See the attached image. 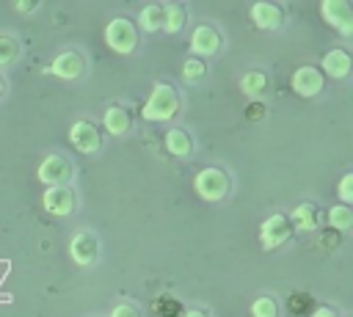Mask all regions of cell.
Masks as SVG:
<instances>
[{
	"mask_svg": "<svg viewBox=\"0 0 353 317\" xmlns=\"http://www.w3.org/2000/svg\"><path fill=\"white\" fill-rule=\"evenodd\" d=\"M290 237H292V223H290V218L281 215V212L270 215V218L262 223V229H259V243H262L265 251H273V248L290 243Z\"/></svg>",
	"mask_w": 353,
	"mask_h": 317,
	"instance_id": "5",
	"label": "cell"
},
{
	"mask_svg": "<svg viewBox=\"0 0 353 317\" xmlns=\"http://www.w3.org/2000/svg\"><path fill=\"white\" fill-rule=\"evenodd\" d=\"M154 311H157V317H179L182 314V303L174 295L163 292V295L154 298Z\"/></svg>",
	"mask_w": 353,
	"mask_h": 317,
	"instance_id": "24",
	"label": "cell"
},
{
	"mask_svg": "<svg viewBox=\"0 0 353 317\" xmlns=\"http://www.w3.org/2000/svg\"><path fill=\"white\" fill-rule=\"evenodd\" d=\"M83 69H85V58L80 52H74V50H66V52L55 55L52 63L47 66V72L61 77V80H74V77L83 74Z\"/></svg>",
	"mask_w": 353,
	"mask_h": 317,
	"instance_id": "11",
	"label": "cell"
},
{
	"mask_svg": "<svg viewBox=\"0 0 353 317\" xmlns=\"http://www.w3.org/2000/svg\"><path fill=\"white\" fill-rule=\"evenodd\" d=\"M287 309L295 314V317H306V314H312L314 311V298L309 295V292H290L287 295Z\"/></svg>",
	"mask_w": 353,
	"mask_h": 317,
	"instance_id": "22",
	"label": "cell"
},
{
	"mask_svg": "<svg viewBox=\"0 0 353 317\" xmlns=\"http://www.w3.org/2000/svg\"><path fill=\"white\" fill-rule=\"evenodd\" d=\"M19 55H22V44H19V39H14V36H0V66H11V63H17Z\"/></svg>",
	"mask_w": 353,
	"mask_h": 317,
	"instance_id": "23",
	"label": "cell"
},
{
	"mask_svg": "<svg viewBox=\"0 0 353 317\" xmlns=\"http://www.w3.org/2000/svg\"><path fill=\"white\" fill-rule=\"evenodd\" d=\"M342 240H339V232H334V229H325L323 234H320V245L323 248H336Z\"/></svg>",
	"mask_w": 353,
	"mask_h": 317,
	"instance_id": "29",
	"label": "cell"
},
{
	"mask_svg": "<svg viewBox=\"0 0 353 317\" xmlns=\"http://www.w3.org/2000/svg\"><path fill=\"white\" fill-rule=\"evenodd\" d=\"M102 124H105V130L110 135H124L130 130V113L121 105H108L105 116H102Z\"/></svg>",
	"mask_w": 353,
	"mask_h": 317,
	"instance_id": "17",
	"label": "cell"
},
{
	"mask_svg": "<svg viewBox=\"0 0 353 317\" xmlns=\"http://www.w3.org/2000/svg\"><path fill=\"white\" fill-rule=\"evenodd\" d=\"M41 204L50 215L55 218H66L74 212V204H77V196L69 185H55V187H47L44 196H41Z\"/></svg>",
	"mask_w": 353,
	"mask_h": 317,
	"instance_id": "8",
	"label": "cell"
},
{
	"mask_svg": "<svg viewBox=\"0 0 353 317\" xmlns=\"http://www.w3.org/2000/svg\"><path fill=\"white\" fill-rule=\"evenodd\" d=\"M262 116H265V105H262V102H251V105H248V119H251V121H259Z\"/></svg>",
	"mask_w": 353,
	"mask_h": 317,
	"instance_id": "30",
	"label": "cell"
},
{
	"mask_svg": "<svg viewBox=\"0 0 353 317\" xmlns=\"http://www.w3.org/2000/svg\"><path fill=\"white\" fill-rule=\"evenodd\" d=\"M69 141L83 154H94V152L102 149V132L91 121H74L72 130H69Z\"/></svg>",
	"mask_w": 353,
	"mask_h": 317,
	"instance_id": "10",
	"label": "cell"
},
{
	"mask_svg": "<svg viewBox=\"0 0 353 317\" xmlns=\"http://www.w3.org/2000/svg\"><path fill=\"white\" fill-rule=\"evenodd\" d=\"M240 88H243V94H248V96H259V94L268 88V74L251 69V72H245V74L240 77Z\"/></svg>",
	"mask_w": 353,
	"mask_h": 317,
	"instance_id": "21",
	"label": "cell"
},
{
	"mask_svg": "<svg viewBox=\"0 0 353 317\" xmlns=\"http://www.w3.org/2000/svg\"><path fill=\"white\" fill-rule=\"evenodd\" d=\"M185 19H188V8L182 3H168L163 6V30L168 33H179L185 28Z\"/></svg>",
	"mask_w": 353,
	"mask_h": 317,
	"instance_id": "18",
	"label": "cell"
},
{
	"mask_svg": "<svg viewBox=\"0 0 353 317\" xmlns=\"http://www.w3.org/2000/svg\"><path fill=\"white\" fill-rule=\"evenodd\" d=\"M193 187H196V193H199L204 201H221V198L229 193L232 182H229V174H226L223 168L210 165V168H201V171L196 174Z\"/></svg>",
	"mask_w": 353,
	"mask_h": 317,
	"instance_id": "2",
	"label": "cell"
},
{
	"mask_svg": "<svg viewBox=\"0 0 353 317\" xmlns=\"http://www.w3.org/2000/svg\"><path fill=\"white\" fill-rule=\"evenodd\" d=\"M14 8H17L19 14H33V11L39 8V3H36V0H19Z\"/></svg>",
	"mask_w": 353,
	"mask_h": 317,
	"instance_id": "31",
	"label": "cell"
},
{
	"mask_svg": "<svg viewBox=\"0 0 353 317\" xmlns=\"http://www.w3.org/2000/svg\"><path fill=\"white\" fill-rule=\"evenodd\" d=\"M221 44H223V39H221V33L212 25H199L190 33V52H193V58H201L204 61V58L215 55L221 50Z\"/></svg>",
	"mask_w": 353,
	"mask_h": 317,
	"instance_id": "9",
	"label": "cell"
},
{
	"mask_svg": "<svg viewBox=\"0 0 353 317\" xmlns=\"http://www.w3.org/2000/svg\"><path fill=\"white\" fill-rule=\"evenodd\" d=\"M185 317H210V314H207L204 309H188V311H185Z\"/></svg>",
	"mask_w": 353,
	"mask_h": 317,
	"instance_id": "33",
	"label": "cell"
},
{
	"mask_svg": "<svg viewBox=\"0 0 353 317\" xmlns=\"http://www.w3.org/2000/svg\"><path fill=\"white\" fill-rule=\"evenodd\" d=\"M179 105L182 102H179L176 88L168 85V83H157L152 88L146 105H143V119L146 121H168V119H174L179 113Z\"/></svg>",
	"mask_w": 353,
	"mask_h": 317,
	"instance_id": "1",
	"label": "cell"
},
{
	"mask_svg": "<svg viewBox=\"0 0 353 317\" xmlns=\"http://www.w3.org/2000/svg\"><path fill=\"white\" fill-rule=\"evenodd\" d=\"M251 22L256 28H262V30H279L281 22H284V8L276 6V3L259 0V3L251 6Z\"/></svg>",
	"mask_w": 353,
	"mask_h": 317,
	"instance_id": "13",
	"label": "cell"
},
{
	"mask_svg": "<svg viewBox=\"0 0 353 317\" xmlns=\"http://www.w3.org/2000/svg\"><path fill=\"white\" fill-rule=\"evenodd\" d=\"M320 14L342 39L353 36V8H350L347 0H323L320 3Z\"/></svg>",
	"mask_w": 353,
	"mask_h": 317,
	"instance_id": "4",
	"label": "cell"
},
{
	"mask_svg": "<svg viewBox=\"0 0 353 317\" xmlns=\"http://www.w3.org/2000/svg\"><path fill=\"white\" fill-rule=\"evenodd\" d=\"M138 25H141L143 30H149V33L160 30V28H163V6H160V3L143 6L141 14H138Z\"/></svg>",
	"mask_w": 353,
	"mask_h": 317,
	"instance_id": "20",
	"label": "cell"
},
{
	"mask_svg": "<svg viewBox=\"0 0 353 317\" xmlns=\"http://www.w3.org/2000/svg\"><path fill=\"white\" fill-rule=\"evenodd\" d=\"M69 256L74 265L80 267H91L97 259H99V240L94 232L88 229H80L72 240H69Z\"/></svg>",
	"mask_w": 353,
	"mask_h": 317,
	"instance_id": "6",
	"label": "cell"
},
{
	"mask_svg": "<svg viewBox=\"0 0 353 317\" xmlns=\"http://www.w3.org/2000/svg\"><path fill=\"white\" fill-rule=\"evenodd\" d=\"M204 74H207V63L201 61V58H188L185 63H182V80L185 83H199V80H204Z\"/></svg>",
	"mask_w": 353,
	"mask_h": 317,
	"instance_id": "25",
	"label": "cell"
},
{
	"mask_svg": "<svg viewBox=\"0 0 353 317\" xmlns=\"http://www.w3.org/2000/svg\"><path fill=\"white\" fill-rule=\"evenodd\" d=\"M105 44H108L113 52H119V55L132 52V50L138 47V28H135V22H130V19H124V17L110 19L108 28H105Z\"/></svg>",
	"mask_w": 353,
	"mask_h": 317,
	"instance_id": "3",
	"label": "cell"
},
{
	"mask_svg": "<svg viewBox=\"0 0 353 317\" xmlns=\"http://www.w3.org/2000/svg\"><path fill=\"white\" fill-rule=\"evenodd\" d=\"M3 88H6V85H3V77H0V94H3Z\"/></svg>",
	"mask_w": 353,
	"mask_h": 317,
	"instance_id": "34",
	"label": "cell"
},
{
	"mask_svg": "<svg viewBox=\"0 0 353 317\" xmlns=\"http://www.w3.org/2000/svg\"><path fill=\"white\" fill-rule=\"evenodd\" d=\"M339 198H342V204H347L350 207V201H353V174H345L342 179H339Z\"/></svg>",
	"mask_w": 353,
	"mask_h": 317,
	"instance_id": "27",
	"label": "cell"
},
{
	"mask_svg": "<svg viewBox=\"0 0 353 317\" xmlns=\"http://www.w3.org/2000/svg\"><path fill=\"white\" fill-rule=\"evenodd\" d=\"M110 317H141V309L135 303H119L110 309Z\"/></svg>",
	"mask_w": 353,
	"mask_h": 317,
	"instance_id": "28",
	"label": "cell"
},
{
	"mask_svg": "<svg viewBox=\"0 0 353 317\" xmlns=\"http://www.w3.org/2000/svg\"><path fill=\"white\" fill-rule=\"evenodd\" d=\"M290 223H292V232H312V229H317V223H320V209H317V204H298L295 209H292V215H290Z\"/></svg>",
	"mask_w": 353,
	"mask_h": 317,
	"instance_id": "15",
	"label": "cell"
},
{
	"mask_svg": "<svg viewBox=\"0 0 353 317\" xmlns=\"http://www.w3.org/2000/svg\"><path fill=\"white\" fill-rule=\"evenodd\" d=\"M323 83H325V77H323V72L317 66H301L292 74V91L298 96H306V99L317 96L323 91Z\"/></svg>",
	"mask_w": 353,
	"mask_h": 317,
	"instance_id": "12",
	"label": "cell"
},
{
	"mask_svg": "<svg viewBox=\"0 0 353 317\" xmlns=\"http://www.w3.org/2000/svg\"><path fill=\"white\" fill-rule=\"evenodd\" d=\"M325 218H328V229H334V232H339V234L353 226V209H350L347 204H334V207L325 212Z\"/></svg>",
	"mask_w": 353,
	"mask_h": 317,
	"instance_id": "19",
	"label": "cell"
},
{
	"mask_svg": "<svg viewBox=\"0 0 353 317\" xmlns=\"http://www.w3.org/2000/svg\"><path fill=\"white\" fill-rule=\"evenodd\" d=\"M320 66H323V72H325L328 77L342 80V77H347V74H350L353 61H350V55H347L345 50H339V47H336V50H328V52L323 55Z\"/></svg>",
	"mask_w": 353,
	"mask_h": 317,
	"instance_id": "14",
	"label": "cell"
},
{
	"mask_svg": "<svg viewBox=\"0 0 353 317\" xmlns=\"http://www.w3.org/2000/svg\"><path fill=\"white\" fill-rule=\"evenodd\" d=\"M312 317H336V311H334L331 306H314Z\"/></svg>",
	"mask_w": 353,
	"mask_h": 317,
	"instance_id": "32",
	"label": "cell"
},
{
	"mask_svg": "<svg viewBox=\"0 0 353 317\" xmlns=\"http://www.w3.org/2000/svg\"><path fill=\"white\" fill-rule=\"evenodd\" d=\"M165 149H168L171 154H176V157H190V152H193V138H190V132L182 130V127H171V130L165 132Z\"/></svg>",
	"mask_w": 353,
	"mask_h": 317,
	"instance_id": "16",
	"label": "cell"
},
{
	"mask_svg": "<svg viewBox=\"0 0 353 317\" xmlns=\"http://www.w3.org/2000/svg\"><path fill=\"white\" fill-rule=\"evenodd\" d=\"M276 314H279V306L270 295H259L251 303V317H276Z\"/></svg>",
	"mask_w": 353,
	"mask_h": 317,
	"instance_id": "26",
	"label": "cell"
},
{
	"mask_svg": "<svg viewBox=\"0 0 353 317\" xmlns=\"http://www.w3.org/2000/svg\"><path fill=\"white\" fill-rule=\"evenodd\" d=\"M36 176H39V182L47 185V187L69 185V179H72V163H69L63 154H50V157L41 160Z\"/></svg>",
	"mask_w": 353,
	"mask_h": 317,
	"instance_id": "7",
	"label": "cell"
}]
</instances>
